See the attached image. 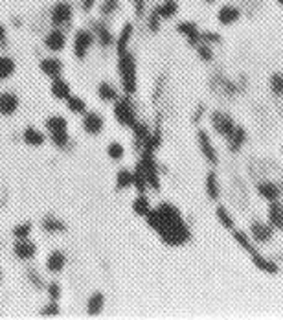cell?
I'll return each instance as SVG.
<instances>
[{
  "label": "cell",
  "mask_w": 283,
  "mask_h": 320,
  "mask_svg": "<svg viewBox=\"0 0 283 320\" xmlns=\"http://www.w3.org/2000/svg\"><path fill=\"white\" fill-rule=\"evenodd\" d=\"M15 72V63L10 57H0V81L8 79Z\"/></svg>",
  "instance_id": "obj_32"
},
{
  "label": "cell",
  "mask_w": 283,
  "mask_h": 320,
  "mask_svg": "<svg viewBox=\"0 0 283 320\" xmlns=\"http://www.w3.org/2000/svg\"><path fill=\"white\" fill-rule=\"evenodd\" d=\"M176 30H178L182 35H186L190 44H193V46H197V44L201 43V32H199V28L195 22H190V21L178 22Z\"/></svg>",
  "instance_id": "obj_9"
},
{
  "label": "cell",
  "mask_w": 283,
  "mask_h": 320,
  "mask_svg": "<svg viewBox=\"0 0 283 320\" xmlns=\"http://www.w3.org/2000/svg\"><path fill=\"white\" fill-rule=\"evenodd\" d=\"M19 109V98L13 92H2L0 94V114L10 116Z\"/></svg>",
  "instance_id": "obj_10"
},
{
  "label": "cell",
  "mask_w": 283,
  "mask_h": 320,
  "mask_svg": "<svg viewBox=\"0 0 283 320\" xmlns=\"http://www.w3.org/2000/svg\"><path fill=\"white\" fill-rule=\"evenodd\" d=\"M13 252H15V256L19 260H32L35 254H37V245L30 241L28 237L24 239H17L15 247H13Z\"/></svg>",
  "instance_id": "obj_7"
},
{
  "label": "cell",
  "mask_w": 283,
  "mask_h": 320,
  "mask_svg": "<svg viewBox=\"0 0 283 320\" xmlns=\"http://www.w3.org/2000/svg\"><path fill=\"white\" fill-rule=\"evenodd\" d=\"M120 8V0H103V4L100 6V11H102V15H113L114 11H118Z\"/></svg>",
  "instance_id": "obj_37"
},
{
  "label": "cell",
  "mask_w": 283,
  "mask_h": 320,
  "mask_svg": "<svg viewBox=\"0 0 283 320\" xmlns=\"http://www.w3.org/2000/svg\"><path fill=\"white\" fill-rule=\"evenodd\" d=\"M0 41H6V28H4V24H0Z\"/></svg>",
  "instance_id": "obj_52"
},
{
  "label": "cell",
  "mask_w": 283,
  "mask_h": 320,
  "mask_svg": "<svg viewBox=\"0 0 283 320\" xmlns=\"http://www.w3.org/2000/svg\"><path fill=\"white\" fill-rule=\"evenodd\" d=\"M30 232H32V224L24 223V224H19V226L13 230V235H15L17 239H24V237L30 235Z\"/></svg>",
  "instance_id": "obj_43"
},
{
  "label": "cell",
  "mask_w": 283,
  "mask_h": 320,
  "mask_svg": "<svg viewBox=\"0 0 283 320\" xmlns=\"http://www.w3.org/2000/svg\"><path fill=\"white\" fill-rule=\"evenodd\" d=\"M118 70H120L123 91L127 92V94L136 92V63H134V57L129 52L120 53V64H118Z\"/></svg>",
  "instance_id": "obj_2"
},
{
  "label": "cell",
  "mask_w": 283,
  "mask_h": 320,
  "mask_svg": "<svg viewBox=\"0 0 283 320\" xmlns=\"http://www.w3.org/2000/svg\"><path fill=\"white\" fill-rule=\"evenodd\" d=\"M0 280H2V272H0Z\"/></svg>",
  "instance_id": "obj_55"
},
{
  "label": "cell",
  "mask_w": 283,
  "mask_h": 320,
  "mask_svg": "<svg viewBox=\"0 0 283 320\" xmlns=\"http://www.w3.org/2000/svg\"><path fill=\"white\" fill-rule=\"evenodd\" d=\"M114 118L122 125H125V127H134L138 123L136 122V112H134L133 103L129 102L127 98L116 102V105H114Z\"/></svg>",
  "instance_id": "obj_3"
},
{
  "label": "cell",
  "mask_w": 283,
  "mask_h": 320,
  "mask_svg": "<svg viewBox=\"0 0 283 320\" xmlns=\"http://www.w3.org/2000/svg\"><path fill=\"white\" fill-rule=\"evenodd\" d=\"M48 293L50 296H52V300H57L59 296H61V287H59V283H50V287H48Z\"/></svg>",
  "instance_id": "obj_48"
},
{
  "label": "cell",
  "mask_w": 283,
  "mask_h": 320,
  "mask_svg": "<svg viewBox=\"0 0 283 320\" xmlns=\"http://www.w3.org/2000/svg\"><path fill=\"white\" fill-rule=\"evenodd\" d=\"M206 192H208L210 199H217L219 197V182H217V177H215L214 171H210L208 177H206Z\"/></svg>",
  "instance_id": "obj_30"
},
{
  "label": "cell",
  "mask_w": 283,
  "mask_h": 320,
  "mask_svg": "<svg viewBox=\"0 0 283 320\" xmlns=\"http://www.w3.org/2000/svg\"><path fill=\"white\" fill-rule=\"evenodd\" d=\"M268 223L270 226L278 230H283V204H279L278 201H270V206H268Z\"/></svg>",
  "instance_id": "obj_13"
},
{
  "label": "cell",
  "mask_w": 283,
  "mask_h": 320,
  "mask_svg": "<svg viewBox=\"0 0 283 320\" xmlns=\"http://www.w3.org/2000/svg\"><path fill=\"white\" fill-rule=\"evenodd\" d=\"M83 129H85L88 134H98L102 133L103 129V118L98 114V112H88L83 118Z\"/></svg>",
  "instance_id": "obj_12"
},
{
  "label": "cell",
  "mask_w": 283,
  "mask_h": 320,
  "mask_svg": "<svg viewBox=\"0 0 283 320\" xmlns=\"http://www.w3.org/2000/svg\"><path fill=\"white\" fill-rule=\"evenodd\" d=\"M160 21H162L160 15L153 10V13H151V17H149V30L151 32H158V28H160Z\"/></svg>",
  "instance_id": "obj_45"
},
{
  "label": "cell",
  "mask_w": 283,
  "mask_h": 320,
  "mask_svg": "<svg viewBox=\"0 0 283 320\" xmlns=\"http://www.w3.org/2000/svg\"><path fill=\"white\" fill-rule=\"evenodd\" d=\"M28 278H30V280H32L33 282V285H37V287H41V285H43V280H41V276H37V272L33 271H28Z\"/></svg>",
  "instance_id": "obj_50"
},
{
  "label": "cell",
  "mask_w": 283,
  "mask_h": 320,
  "mask_svg": "<svg viewBox=\"0 0 283 320\" xmlns=\"http://www.w3.org/2000/svg\"><path fill=\"white\" fill-rule=\"evenodd\" d=\"M103 294L102 293H94L88 298V304H86V311H88V315H100L102 313V309H103Z\"/></svg>",
  "instance_id": "obj_25"
},
{
  "label": "cell",
  "mask_w": 283,
  "mask_h": 320,
  "mask_svg": "<svg viewBox=\"0 0 283 320\" xmlns=\"http://www.w3.org/2000/svg\"><path fill=\"white\" fill-rule=\"evenodd\" d=\"M201 41H204V43H221V35L212 32H204L201 33Z\"/></svg>",
  "instance_id": "obj_46"
},
{
  "label": "cell",
  "mask_w": 283,
  "mask_h": 320,
  "mask_svg": "<svg viewBox=\"0 0 283 320\" xmlns=\"http://www.w3.org/2000/svg\"><path fill=\"white\" fill-rule=\"evenodd\" d=\"M252 230V235H254V239L259 241V243H267V241L272 239V226H268V224H263L259 221H254L250 226Z\"/></svg>",
  "instance_id": "obj_15"
},
{
  "label": "cell",
  "mask_w": 283,
  "mask_h": 320,
  "mask_svg": "<svg viewBox=\"0 0 283 320\" xmlns=\"http://www.w3.org/2000/svg\"><path fill=\"white\" fill-rule=\"evenodd\" d=\"M197 52H199V55L204 59V61H212V57H214L212 48H208V44H206V43H199L197 44Z\"/></svg>",
  "instance_id": "obj_44"
},
{
  "label": "cell",
  "mask_w": 283,
  "mask_h": 320,
  "mask_svg": "<svg viewBox=\"0 0 283 320\" xmlns=\"http://www.w3.org/2000/svg\"><path fill=\"white\" fill-rule=\"evenodd\" d=\"M250 254H252V262L256 263L257 269H261L263 272H270V274H276V272L279 271L276 263H272L270 260H267V258H263L261 254H259V252L252 251Z\"/></svg>",
  "instance_id": "obj_19"
},
{
  "label": "cell",
  "mask_w": 283,
  "mask_h": 320,
  "mask_svg": "<svg viewBox=\"0 0 283 320\" xmlns=\"http://www.w3.org/2000/svg\"><path fill=\"white\" fill-rule=\"evenodd\" d=\"M98 96L102 98L103 102H114L116 100V89L111 83H100L98 87Z\"/></svg>",
  "instance_id": "obj_29"
},
{
  "label": "cell",
  "mask_w": 283,
  "mask_h": 320,
  "mask_svg": "<svg viewBox=\"0 0 283 320\" xmlns=\"http://www.w3.org/2000/svg\"><path fill=\"white\" fill-rule=\"evenodd\" d=\"M116 186L120 188V190H125V188L133 186V173L127 170H120V173H118L116 177Z\"/></svg>",
  "instance_id": "obj_34"
},
{
  "label": "cell",
  "mask_w": 283,
  "mask_h": 320,
  "mask_svg": "<svg viewBox=\"0 0 283 320\" xmlns=\"http://www.w3.org/2000/svg\"><path fill=\"white\" fill-rule=\"evenodd\" d=\"M133 129H134V134H136V144L138 145L145 144L147 138H149V129L145 127L144 123H136Z\"/></svg>",
  "instance_id": "obj_35"
},
{
  "label": "cell",
  "mask_w": 283,
  "mask_h": 320,
  "mask_svg": "<svg viewBox=\"0 0 283 320\" xmlns=\"http://www.w3.org/2000/svg\"><path fill=\"white\" fill-rule=\"evenodd\" d=\"M234 237H235V241H237V243H239V245L243 247V249H245V251H248V252L254 251V247H252L250 239L246 237L245 232H239V230H235V232H234Z\"/></svg>",
  "instance_id": "obj_40"
},
{
  "label": "cell",
  "mask_w": 283,
  "mask_h": 320,
  "mask_svg": "<svg viewBox=\"0 0 283 320\" xmlns=\"http://www.w3.org/2000/svg\"><path fill=\"white\" fill-rule=\"evenodd\" d=\"M241 17V11L237 10V8H234V6H223L219 10V13H217V19H219L221 24H234V22L239 21Z\"/></svg>",
  "instance_id": "obj_16"
},
{
  "label": "cell",
  "mask_w": 283,
  "mask_h": 320,
  "mask_svg": "<svg viewBox=\"0 0 283 320\" xmlns=\"http://www.w3.org/2000/svg\"><path fill=\"white\" fill-rule=\"evenodd\" d=\"M64 265H66V258H64L63 252L59 251H54L46 260V267H48L50 272H61L64 269Z\"/></svg>",
  "instance_id": "obj_21"
},
{
  "label": "cell",
  "mask_w": 283,
  "mask_h": 320,
  "mask_svg": "<svg viewBox=\"0 0 283 320\" xmlns=\"http://www.w3.org/2000/svg\"><path fill=\"white\" fill-rule=\"evenodd\" d=\"M145 217H147V223H149L151 228L156 230L162 241L167 245H182L192 237L180 212L173 204L162 203L156 210H149V213Z\"/></svg>",
  "instance_id": "obj_1"
},
{
  "label": "cell",
  "mask_w": 283,
  "mask_h": 320,
  "mask_svg": "<svg viewBox=\"0 0 283 320\" xmlns=\"http://www.w3.org/2000/svg\"><path fill=\"white\" fill-rule=\"evenodd\" d=\"M24 142H26L28 145L37 147V145H41L44 142V136H43V133H41V131H37V129L28 127L26 131H24Z\"/></svg>",
  "instance_id": "obj_28"
},
{
  "label": "cell",
  "mask_w": 283,
  "mask_h": 320,
  "mask_svg": "<svg viewBox=\"0 0 283 320\" xmlns=\"http://www.w3.org/2000/svg\"><path fill=\"white\" fill-rule=\"evenodd\" d=\"M52 94L59 100H66L70 96V85L61 77H54L52 81Z\"/></svg>",
  "instance_id": "obj_24"
},
{
  "label": "cell",
  "mask_w": 283,
  "mask_h": 320,
  "mask_svg": "<svg viewBox=\"0 0 283 320\" xmlns=\"http://www.w3.org/2000/svg\"><path fill=\"white\" fill-rule=\"evenodd\" d=\"M66 105H68V109L72 112H75V114H83V112L86 111V103L83 98L79 96H68L66 98Z\"/></svg>",
  "instance_id": "obj_31"
},
{
  "label": "cell",
  "mask_w": 283,
  "mask_h": 320,
  "mask_svg": "<svg viewBox=\"0 0 283 320\" xmlns=\"http://www.w3.org/2000/svg\"><path fill=\"white\" fill-rule=\"evenodd\" d=\"M96 4H98V0H81V10L90 11Z\"/></svg>",
  "instance_id": "obj_51"
},
{
  "label": "cell",
  "mask_w": 283,
  "mask_h": 320,
  "mask_svg": "<svg viewBox=\"0 0 283 320\" xmlns=\"http://www.w3.org/2000/svg\"><path fill=\"white\" fill-rule=\"evenodd\" d=\"M206 2H210V4H212V2H215V0H206Z\"/></svg>",
  "instance_id": "obj_53"
},
{
  "label": "cell",
  "mask_w": 283,
  "mask_h": 320,
  "mask_svg": "<svg viewBox=\"0 0 283 320\" xmlns=\"http://www.w3.org/2000/svg\"><path fill=\"white\" fill-rule=\"evenodd\" d=\"M133 210H134V213H136V215H142V217H145V215L149 213V210H151L149 199L145 197V195H142V193H140L138 197L134 199Z\"/></svg>",
  "instance_id": "obj_27"
},
{
  "label": "cell",
  "mask_w": 283,
  "mask_h": 320,
  "mask_svg": "<svg viewBox=\"0 0 283 320\" xmlns=\"http://www.w3.org/2000/svg\"><path fill=\"white\" fill-rule=\"evenodd\" d=\"M92 43H94V33L88 30H79L74 37V53L77 59H83L90 50Z\"/></svg>",
  "instance_id": "obj_5"
},
{
  "label": "cell",
  "mask_w": 283,
  "mask_h": 320,
  "mask_svg": "<svg viewBox=\"0 0 283 320\" xmlns=\"http://www.w3.org/2000/svg\"><path fill=\"white\" fill-rule=\"evenodd\" d=\"M57 313H59V307H57V304H54V300H52V302H50V304L43 309L44 316H52V315H57Z\"/></svg>",
  "instance_id": "obj_47"
},
{
  "label": "cell",
  "mask_w": 283,
  "mask_h": 320,
  "mask_svg": "<svg viewBox=\"0 0 283 320\" xmlns=\"http://www.w3.org/2000/svg\"><path fill=\"white\" fill-rule=\"evenodd\" d=\"M212 87L219 92L221 96L232 98L237 94V87H235L234 83H230V81L226 79V77H223V75H215L214 81H212Z\"/></svg>",
  "instance_id": "obj_11"
},
{
  "label": "cell",
  "mask_w": 283,
  "mask_h": 320,
  "mask_svg": "<svg viewBox=\"0 0 283 320\" xmlns=\"http://www.w3.org/2000/svg\"><path fill=\"white\" fill-rule=\"evenodd\" d=\"M94 26V33H96V37H98V41L103 44V46H111V44L114 43V39H113V33H111V30H109L103 22H94L92 24Z\"/></svg>",
  "instance_id": "obj_20"
},
{
  "label": "cell",
  "mask_w": 283,
  "mask_h": 320,
  "mask_svg": "<svg viewBox=\"0 0 283 320\" xmlns=\"http://www.w3.org/2000/svg\"><path fill=\"white\" fill-rule=\"evenodd\" d=\"M66 120L63 116H50L46 120V127H48L50 133H57V131H66Z\"/></svg>",
  "instance_id": "obj_33"
},
{
  "label": "cell",
  "mask_w": 283,
  "mask_h": 320,
  "mask_svg": "<svg viewBox=\"0 0 283 320\" xmlns=\"http://www.w3.org/2000/svg\"><path fill=\"white\" fill-rule=\"evenodd\" d=\"M52 142H54L57 147H64V145L68 144V133H66V131L52 133Z\"/></svg>",
  "instance_id": "obj_42"
},
{
  "label": "cell",
  "mask_w": 283,
  "mask_h": 320,
  "mask_svg": "<svg viewBox=\"0 0 283 320\" xmlns=\"http://www.w3.org/2000/svg\"><path fill=\"white\" fill-rule=\"evenodd\" d=\"M228 138V145H230V149L234 151H239L241 149V145L245 144V140H246V131L243 127H234V131L226 136Z\"/></svg>",
  "instance_id": "obj_18"
},
{
  "label": "cell",
  "mask_w": 283,
  "mask_h": 320,
  "mask_svg": "<svg viewBox=\"0 0 283 320\" xmlns=\"http://www.w3.org/2000/svg\"><path fill=\"white\" fill-rule=\"evenodd\" d=\"M43 228L48 232H61V230H64V224L55 217H46L43 221Z\"/></svg>",
  "instance_id": "obj_36"
},
{
  "label": "cell",
  "mask_w": 283,
  "mask_h": 320,
  "mask_svg": "<svg viewBox=\"0 0 283 320\" xmlns=\"http://www.w3.org/2000/svg\"><path fill=\"white\" fill-rule=\"evenodd\" d=\"M41 70H43L44 74L50 75L52 79L54 77H59L61 72H63V63L55 57H48V59H43V63H41Z\"/></svg>",
  "instance_id": "obj_17"
},
{
  "label": "cell",
  "mask_w": 283,
  "mask_h": 320,
  "mask_svg": "<svg viewBox=\"0 0 283 320\" xmlns=\"http://www.w3.org/2000/svg\"><path fill=\"white\" fill-rule=\"evenodd\" d=\"M197 138H199V145H201L203 155L208 158V162H212V164H217V153H215L214 145H212V142H210L208 134L204 133V131H199Z\"/></svg>",
  "instance_id": "obj_14"
},
{
  "label": "cell",
  "mask_w": 283,
  "mask_h": 320,
  "mask_svg": "<svg viewBox=\"0 0 283 320\" xmlns=\"http://www.w3.org/2000/svg\"><path fill=\"white\" fill-rule=\"evenodd\" d=\"M217 217H219V221L223 223V226H225V228L234 230V219L230 217V213L226 212L223 206H219V208H217Z\"/></svg>",
  "instance_id": "obj_38"
},
{
  "label": "cell",
  "mask_w": 283,
  "mask_h": 320,
  "mask_svg": "<svg viewBox=\"0 0 283 320\" xmlns=\"http://www.w3.org/2000/svg\"><path fill=\"white\" fill-rule=\"evenodd\" d=\"M257 192L261 195L263 199H267V201H278L279 199V188L272 182H261V184H257Z\"/></svg>",
  "instance_id": "obj_22"
},
{
  "label": "cell",
  "mask_w": 283,
  "mask_h": 320,
  "mask_svg": "<svg viewBox=\"0 0 283 320\" xmlns=\"http://www.w3.org/2000/svg\"><path fill=\"white\" fill-rule=\"evenodd\" d=\"M155 11L160 15V19H171V17L176 15L178 4H176V0H164L158 8H155Z\"/></svg>",
  "instance_id": "obj_23"
},
{
  "label": "cell",
  "mask_w": 283,
  "mask_h": 320,
  "mask_svg": "<svg viewBox=\"0 0 283 320\" xmlns=\"http://www.w3.org/2000/svg\"><path fill=\"white\" fill-rule=\"evenodd\" d=\"M278 2H279V4H281V6H283V0H278Z\"/></svg>",
  "instance_id": "obj_54"
},
{
  "label": "cell",
  "mask_w": 283,
  "mask_h": 320,
  "mask_svg": "<svg viewBox=\"0 0 283 320\" xmlns=\"http://www.w3.org/2000/svg\"><path fill=\"white\" fill-rule=\"evenodd\" d=\"M72 17H74V8H72V4L64 2V0H59V2H55L54 8H52V11H50L52 24H54V26H57V28L70 24Z\"/></svg>",
  "instance_id": "obj_4"
},
{
  "label": "cell",
  "mask_w": 283,
  "mask_h": 320,
  "mask_svg": "<svg viewBox=\"0 0 283 320\" xmlns=\"http://www.w3.org/2000/svg\"><path fill=\"white\" fill-rule=\"evenodd\" d=\"M270 89L276 96H283V74H274L270 77Z\"/></svg>",
  "instance_id": "obj_39"
},
{
  "label": "cell",
  "mask_w": 283,
  "mask_h": 320,
  "mask_svg": "<svg viewBox=\"0 0 283 320\" xmlns=\"http://www.w3.org/2000/svg\"><path fill=\"white\" fill-rule=\"evenodd\" d=\"M107 153L113 160H120L123 156V145L118 144V142H113V144H109Z\"/></svg>",
  "instance_id": "obj_41"
},
{
  "label": "cell",
  "mask_w": 283,
  "mask_h": 320,
  "mask_svg": "<svg viewBox=\"0 0 283 320\" xmlns=\"http://www.w3.org/2000/svg\"><path fill=\"white\" fill-rule=\"evenodd\" d=\"M134 4V11H136V15L142 17L144 15V10H145V0H131Z\"/></svg>",
  "instance_id": "obj_49"
},
{
  "label": "cell",
  "mask_w": 283,
  "mask_h": 320,
  "mask_svg": "<svg viewBox=\"0 0 283 320\" xmlns=\"http://www.w3.org/2000/svg\"><path fill=\"white\" fill-rule=\"evenodd\" d=\"M212 125H214V129L221 134V136H228L235 127L232 116L226 114V112H221V111L212 114Z\"/></svg>",
  "instance_id": "obj_6"
},
{
  "label": "cell",
  "mask_w": 283,
  "mask_h": 320,
  "mask_svg": "<svg viewBox=\"0 0 283 320\" xmlns=\"http://www.w3.org/2000/svg\"><path fill=\"white\" fill-rule=\"evenodd\" d=\"M131 35H133V24H125L122 30V33H120V39H118L116 43V48H118V55L123 52H127V43L129 39H131Z\"/></svg>",
  "instance_id": "obj_26"
},
{
  "label": "cell",
  "mask_w": 283,
  "mask_h": 320,
  "mask_svg": "<svg viewBox=\"0 0 283 320\" xmlns=\"http://www.w3.org/2000/svg\"><path fill=\"white\" fill-rule=\"evenodd\" d=\"M44 44H46V48L52 50V52H61V50L64 48V44H66V35L63 33V30L54 28V30L44 37Z\"/></svg>",
  "instance_id": "obj_8"
}]
</instances>
